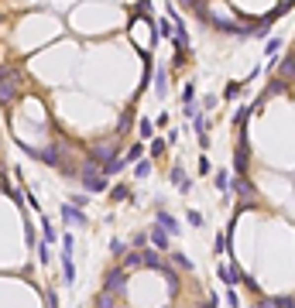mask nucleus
Instances as JSON below:
<instances>
[{"mask_svg": "<svg viewBox=\"0 0 295 308\" xmlns=\"http://www.w3.org/2000/svg\"><path fill=\"white\" fill-rule=\"evenodd\" d=\"M79 178H82V185H86L89 192H107V171H103V168H96L93 161L82 168V175H79Z\"/></svg>", "mask_w": 295, "mask_h": 308, "instance_id": "nucleus-1", "label": "nucleus"}, {"mask_svg": "<svg viewBox=\"0 0 295 308\" xmlns=\"http://www.w3.org/2000/svg\"><path fill=\"white\" fill-rule=\"evenodd\" d=\"M113 157H117V144H113V141H103V144H96V148L89 151V161L100 164V168H107Z\"/></svg>", "mask_w": 295, "mask_h": 308, "instance_id": "nucleus-2", "label": "nucleus"}, {"mask_svg": "<svg viewBox=\"0 0 295 308\" xmlns=\"http://www.w3.org/2000/svg\"><path fill=\"white\" fill-rule=\"evenodd\" d=\"M17 96V69L0 72V103H14Z\"/></svg>", "mask_w": 295, "mask_h": 308, "instance_id": "nucleus-3", "label": "nucleus"}, {"mask_svg": "<svg viewBox=\"0 0 295 308\" xmlns=\"http://www.w3.org/2000/svg\"><path fill=\"white\" fill-rule=\"evenodd\" d=\"M124 284H127V271H124V267H117V271H110V274H107V284H103V291H110V295H120V291H124Z\"/></svg>", "mask_w": 295, "mask_h": 308, "instance_id": "nucleus-4", "label": "nucleus"}, {"mask_svg": "<svg viewBox=\"0 0 295 308\" xmlns=\"http://www.w3.org/2000/svg\"><path fill=\"white\" fill-rule=\"evenodd\" d=\"M62 219L69 223V226H86V216H82V209H75V206H62Z\"/></svg>", "mask_w": 295, "mask_h": 308, "instance_id": "nucleus-5", "label": "nucleus"}, {"mask_svg": "<svg viewBox=\"0 0 295 308\" xmlns=\"http://www.w3.org/2000/svg\"><path fill=\"white\" fill-rule=\"evenodd\" d=\"M158 226H161L165 233H179V223H175V219H172L165 209H158Z\"/></svg>", "mask_w": 295, "mask_h": 308, "instance_id": "nucleus-6", "label": "nucleus"}, {"mask_svg": "<svg viewBox=\"0 0 295 308\" xmlns=\"http://www.w3.org/2000/svg\"><path fill=\"white\" fill-rule=\"evenodd\" d=\"M151 243H154V250H165L168 246V233L161 230V226H154L151 230Z\"/></svg>", "mask_w": 295, "mask_h": 308, "instance_id": "nucleus-7", "label": "nucleus"}, {"mask_svg": "<svg viewBox=\"0 0 295 308\" xmlns=\"http://www.w3.org/2000/svg\"><path fill=\"white\" fill-rule=\"evenodd\" d=\"M172 185H179L182 192L189 188V178H185V171H182V168H172Z\"/></svg>", "mask_w": 295, "mask_h": 308, "instance_id": "nucleus-8", "label": "nucleus"}, {"mask_svg": "<svg viewBox=\"0 0 295 308\" xmlns=\"http://www.w3.org/2000/svg\"><path fill=\"white\" fill-rule=\"evenodd\" d=\"M41 230H45V243H55V240H59V233L52 230V223H48L45 216H41Z\"/></svg>", "mask_w": 295, "mask_h": 308, "instance_id": "nucleus-9", "label": "nucleus"}, {"mask_svg": "<svg viewBox=\"0 0 295 308\" xmlns=\"http://www.w3.org/2000/svg\"><path fill=\"white\" fill-rule=\"evenodd\" d=\"M145 260H141V253H127L124 257V271H131V267H141Z\"/></svg>", "mask_w": 295, "mask_h": 308, "instance_id": "nucleus-10", "label": "nucleus"}, {"mask_svg": "<svg viewBox=\"0 0 295 308\" xmlns=\"http://www.w3.org/2000/svg\"><path fill=\"white\" fill-rule=\"evenodd\" d=\"M110 305H113V295H110V291H103V295L96 298V308H110Z\"/></svg>", "mask_w": 295, "mask_h": 308, "instance_id": "nucleus-11", "label": "nucleus"}, {"mask_svg": "<svg viewBox=\"0 0 295 308\" xmlns=\"http://www.w3.org/2000/svg\"><path fill=\"white\" fill-rule=\"evenodd\" d=\"M141 154H145V148H141V144H134V148H131V151H127V161H138V157H141Z\"/></svg>", "mask_w": 295, "mask_h": 308, "instance_id": "nucleus-12", "label": "nucleus"}, {"mask_svg": "<svg viewBox=\"0 0 295 308\" xmlns=\"http://www.w3.org/2000/svg\"><path fill=\"white\" fill-rule=\"evenodd\" d=\"M275 308H295V298H275Z\"/></svg>", "mask_w": 295, "mask_h": 308, "instance_id": "nucleus-13", "label": "nucleus"}, {"mask_svg": "<svg viewBox=\"0 0 295 308\" xmlns=\"http://www.w3.org/2000/svg\"><path fill=\"white\" fill-rule=\"evenodd\" d=\"M165 148H168V144H165V141H154V144H151V154H154V157H158V154H165Z\"/></svg>", "mask_w": 295, "mask_h": 308, "instance_id": "nucleus-14", "label": "nucleus"}, {"mask_svg": "<svg viewBox=\"0 0 295 308\" xmlns=\"http://www.w3.org/2000/svg\"><path fill=\"white\" fill-rule=\"evenodd\" d=\"M138 130H141V137H151V120H141Z\"/></svg>", "mask_w": 295, "mask_h": 308, "instance_id": "nucleus-15", "label": "nucleus"}, {"mask_svg": "<svg viewBox=\"0 0 295 308\" xmlns=\"http://www.w3.org/2000/svg\"><path fill=\"white\" fill-rule=\"evenodd\" d=\"M148 175H151V164L141 161V164H138V178H148Z\"/></svg>", "mask_w": 295, "mask_h": 308, "instance_id": "nucleus-16", "label": "nucleus"}, {"mask_svg": "<svg viewBox=\"0 0 295 308\" xmlns=\"http://www.w3.org/2000/svg\"><path fill=\"white\" fill-rule=\"evenodd\" d=\"M172 260H175V264H179V267H192V260H185V257H182V253H172Z\"/></svg>", "mask_w": 295, "mask_h": 308, "instance_id": "nucleus-17", "label": "nucleus"}]
</instances>
